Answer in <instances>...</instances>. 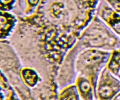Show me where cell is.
Here are the masks:
<instances>
[{"mask_svg": "<svg viewBox=\"0 0 120 100\" xmlns=\"http://www.w3.org/2000/svg\"><path fill=\"white\" fill-rule=\"evenodd\" d=\"M78 87L79 92L84 98H92L90 97V96H92V89L89 81L84 78H79L78 81Z\"/></svg>", "mask_w": 120, "mask_h": 100, "instance_id": "cell-2", "label": "cell"}, {"mask_svg": "<svg viewBox=\"0 0 120 100\" xmlns=\"http://www.w3.org/2000/svg\"><path fill=\"white\" fill-rule=\"evenodd\" d=\"M113 99H116V100H120V92L119 93L117 94L116 96L113 98Z\"/></svg>", "mask_w": 120, "mask_h": 100, "instance_id": "cell-4", "label": "cell"}, {"mask_svg": "<svg viewBox=\"0 0 120 100\" xmlns=\"http://www.w3.org/2000/svg\"><path fill=\"white\" fill-rule=\"evenodd\" d=\"M98 95L101 99H111L120 92V81L105 70L98 83Z\"/></svg>", "mask_w": 120, "mask_h": 100, "instance_id": "cell-1", "label": "cell"}, {"mask_svg": "<svg viewBox=\"0 0 120 100\" xmlns=\"http://www.w3.org/2000/svg\"><path fill=\"white\" fill-rule=\"evenodd\" d=\"M78 93L76 87L73 86L67 88L60 94L61 99H79Z\"/></svg>", "mask_w": 120, "mask_h": 100, "instance_id": "cell-3", "label": "cell"}]
</instances>
